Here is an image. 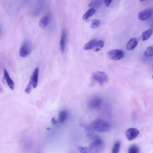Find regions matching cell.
Masks as SVG:
<instances>
[{
  "mask_svg": "<svg viewBox=\"0 0 153 153\" xmlns=\"http://www.w3.org/2000/svg\"><path fill=\"white\" fill-rule=\"evenodd\" d=\"M32 49L31 42L29 40H26L23 44L20 49L19 54L20 56L23 57H27L31 53Z\"/></svg>",
  "mask_w": 153,
  "mask_h": 153,
  "instance_id": "cell-4",
  "label": "cell"
},
{
  "mask_svg": "<svg viewBox=\"0 0 153 153\" xmlns=\"http://www.w3.org/2000/svg\"><path fill=\"white\" fill-rule=\"evenodd\" d=\"M96 11L94 9L91 8L87 11L83 17V20L86 21L89 19L91 17L94 15Z\"/></svg>",
  "mask_w": 153,
  "mask_h": 153,
  "instance_id": "cell-17",
  "label": "cell"
},
{
  "mask_svg": "<svg viewBox=\"0 0 153 153\" xmlns=\"http://www.w3.org/2000/svg\"><path fill=\"white\" fill-rule=\"evenodd\" d=\"M152 79H153V74L152 75Z\"/></svg>",
  "mask_w": 153,
  "mask_h": 153,
  "instance_id": "cell-27",
  "label": "cell"
},
{
  "mask_svg": "<svg viewBox=\"0 0 153 153\" xmlns=\"http://www.w3.org/2000/svg\"></svg>",
  "mask_w": 153,
  "mask_h": 153,
  "instance_id": "cell-28",
  "label": "cell"
},
{
  "mask_svg": "<svg viewBox=\"0 0 153 153\" xmlns=\"http://www.w3.org/2000/svg\"><path fill=\"white\" fill-rule=\"evenodd\" d=\"M51 19V17L47 15L42 18L39 22L40 27L42 29L45 28L49 23Z\"/></svg>",
  "mask_w": 153,
  "mask_h": 153,
  "instance_id": "cell-12",
  "label": "cell"
},
{
  "mask_svg": "<svg viewBox=\"0 0 153 153\" xmlns=\"http://www.w3.org/2000/svg\"><path fill=\"white\" fill-rule=\"evenodd\" d=\"M139 131L135 128H130L128 129L126 132V136L128 140H132L135 139L138 135Z\"/></svg>",
  "mask_w": 153,
  "mask_h": 153,
  "instance_id": "cell-8",
  "label": "cell"
},
{
  "mask_svg": "<svg viewBox=\"0 0 153 153\" xmlns=\"http://www.w3.org/2000/svg\"><path fill=\"white\" fill-rule=\"evenodd\" d=\"M112 2V1H111V0H108V1H107V0H105V1H104V2L105 4L107 7H109L111 4Z\"/></svg>",
  "mask_w": 153,
  "mask_h": 153,
  "instance_id": "cell-25",
  "label": "cell"
},
{
  "mask_svg": "<svg viewBox=\"0 0 153 153\" xmlns=\"http://www.w3.org/2000/svg\"><path fill=\"white\" fill-rule=\"evenodd\" d=\"M39 72V68L37 67L35 69L32 75L31 76L33 81V88L35 89L38 86Z\"/></svg>",
  "mask_w": 153,
  "mask_h": 153,
  "instance_id": "cell-11",
  "label": "cell"
},
{
  "mask_svg": "<svg viewBox=\"0 0 153 153\" xmlns=\"http://www.w3.org/2000/svg\"><path fill=\"white\" fill-rule=\"evenodd\" d=\"M104 42L102 40L98 41L96 46L94 49L96 51H98L102 49L104 46Z\"/></svg>",
  "mask_w": 153,
  "mask_h": 153,
  "instance_id": "cell-22",
  "label": "cell"
},
{
  "mask_svg": "<svg viewBox=\"0 0 153 153\" xmlns=\"http://www.w3.org/2000/svg\"><path fill=\"white\" fill-rule=\"evenodd\" d=\"M153 12L150 9H147L140 12L138 14V19L141 21L146 20L152 15Z\"/></svg>",
  "mask_w": 153,
  "mask_h": 153,
  "instance_id": "cell-7",
  "label": "cell"
},
{
  "mask_svg": "<svg viewBox=\"0 0 153 153\" xmlns=\"http://www.w3.org/2000/svg\"><path fill=\"white\" fill-rule=\"evenodd\" d=\"M102 1H93L89 4L90 7L92 8H97L100 7L102 4Z\"/></svg>",
  "mask_w": 153,
  "mask_h": 153,
  "instance_id": "cell-20",
  "label": "cell"
},
{
  "mask_svg": "<svg viewBox=\"0 0 153 153\" xmlns=\"http://www.w3.org/2000/svg\"><path fill=\"white\" fill-rule=\"evenodd\" d=\"M121 141L118 140L114 143L112 149V153H118L121 146Z\"/></svg>",
  "mask_w": 153,
  "mask_h": 153,
  "instance_id": "cell-18",
  "label": "cell"
},
{
  "mask_svg": "<svg viewBox=\"0 0 153 153\" xmlns=\"http://www.w3.org/2000/svg\"><path fill=\"white\" fill-rule=\"evenodd\" d=\"M92 78L93 80L99 83L101 85L108 83L109 80L108 76L106 74L99 71L94 73Z\"/></svg>",
  "mask_w": 153,
  "mask_h": 153,
  "instance_id": "cell-3",
  "label": "cell"
},
{
  "mask_svg": "<svg viewBox=\"0 0 153 153\" xmlns=\"http://www.w3.org/2000/svg\"><path fill=\"white\" fill-rule=\"evenodd\" d=\"M92 129L100 132H104L110 131L111 129L110 124L102 119H96L93 121L90 124Z\"/></svg>",
  "mask_w": 153,
  "mask_h": 153,
  "instance_id": "cell-1",
  "label": "cell"
},
{
  "mask_svg": "<svg viewBox=\"0 0 153 153\" xmlns=\"http://www.w3.org/2000/svg\"><path fill=\"white\" fill-rule=\"evenodd\" d=\"M33 86V81L32 77L31 76L29 83L25 90V92L27 94H30L32 90Z\"/></svg>",
  "mask_w": 153,
  "mask_h": 153,
  "instance_id": "cell-21",
  "label": "cell"
},
{
  "mask_svg": "<svg viewBox=\"0 0 153 153\" xmlns=\"http://www.w3.org/2000/svg\"><path fill=\"white\" fill-rule=\"evenodd\" d=\"M66 38V32L65 30H64L61 36L60 42L61 50L63 53L65 51Z\"/></svg>",
  "mask_w": 153,
  "mask_h": 153,
  "instance_id": "cell-14",
  "label": "cell"
},
{
  "mask_svg": "<svg viewBox=\"0 0 153 153\" xmlns=\"http://www.w3.org/2000/svg\"><path fill=\"white\" fill-rule=\"evenodd\" d=\"M101 24L100 21L97 19L93 20L91 23V27L92 28H96L98 27Z\"/></svg>",
  "mask_w": 153,
  "mask_h": 153,
  "instance_id": "cell-24",
  "label": "cell"
},
{
  "mask_svg": "<svg viewBox=\"0 0 153 153\" xmlns=\"http://www.w3.org/2000/svg\"><path fill=\"white\" fill-rule=\"evenodd\" d=\"M139 151L138 147L135 145L131 146L128 150V153H138Z\"/></svg>",
  "mask_w": 153,
  "mask_h": 153,
  "instance_id": "cell-23",
  "label": "cell"
},
{
  "mask_svg": "<svg viewBox=\"0 0 153 153\" xmlns=\"http://www.w3.org/2000/svg\"><path fill=\"white\" fill-rule=\"evenodd\" d=\"M124 54V51L119 49L113 50L108 53V55L110 58L114 60H118L122 59Z\"/></svg>",
  "mask_w": 153,
  "mask_h": 153,
  "instance_id": "cell-6",
  "label": "cell"
},
{
  "mask_svg": "<svg viewBox=\"0 0 153 153\" xmlns=\"http://www.w3.org/2000/svg\"><path fill=\"white\" fill-rule=\"evenodd\" d=\"M4 78L7 81L9 88L11 90H14V82L11 78L8 72L5 69H4Z\"/></svg>",
  "mask_w": 153,
  "mask_h": 153,
  "instance_id": "cell-9",
  "label": "cell"
},
{
  "mask_svg": "<svg viewBox=\"0 0 153 153\" xmlns=\"http://www.w3.org/2000/svg\"><path fill=\"white\" fill-rule=\"evenodd\" d=\"M98 40L94 39L88 42L85 46L84 49L85 50H89L94 48L96 47Z\"/></svg>",
  "mask_w": 153,
  "mask_h": 153,
  "instance_id": "cell-15",
  "label": "cell"
},
{
  "mask_svg": "<svg viewBox=\"0 0 153 153\" xmlns=\"http://www.w3.org/2000/svg\"><path fill=\"white\" fill-rule=\"evenodd\" d=\"M143 54L146 57H150L153 56V46L147 47L143 53Z\"/></svg>",
  "mask_w": 153,
  "mask_h": 153,
  "instance_id": "cell-19",
  "label": "cell"
},
{
  "mask_svg": "<svg viewBox=\"0 0 153 153\" xmlns=\"http://www.w3.org/2000/svg\"><path fill=\"white\" fill-rule=\"evenodd\" d=\"M94 141L88 148L90 153H101L104 150L105 144L102 139L96 135L93 138Z\"/></svg>",
  "mask_w": 153,
  "mask_h": 153,
  "instance_id": "cell-2",
  "label": "cell"
},
{
  "mask_svg": "<svg viewBox=\"0 0 153 153\" xmlns=\"http://www.w3.org/2000/svg\"><path fill=\"white\" fill-rule=\"evenodd\" d=\"M152 32L153 31L151 29L144 32L139 37V40L143 41L148 40L152 35Z\"/></svg>",
  "mask_w": 153,
  "mask_h": 153,
  "instance_id": "cell-13",
  "label": "cell"
},
{
  "mask_svg": "<svg viewBox=\"0 0 153 153\" xmlns=\"http://www.w3.org/2000/svg\"><path fill=\"white\" fill-rule=\"evenodd\" d=\"M103 102L102 99L100 97L96 96L91 99L88 103L89 108L94 110L99 108L102 105Z\"/></svg>",
  "mask_w": 153,
  "mask_h": 153,
  "instance_id": "cell-5",
  "label": "cell"
},
{
  "mask_svg": "<svg viewBox=\"0 0 153 153\" xmlns=\"http://www.w3.org/2000/svg\"><path fill=\"white\" fill-rule=\"evenodd\" d=\"M51 122L53 125L57 123V121L54 118H53L51 120Z\"/></svg>",
  "mask_w": 153,
  "mask_h": 153,
  "instance_id": "cell-26",
  "label": "cell"
},
{
  "mask_svg": "<svg viewBox=\"0 0 153 153\" xmlns=\"http://www.w3.org/2000/svg\"><path fill=\"white\" fill-rule=\"evenodd\" d=\"M138 42V40L136 38L131 39L127 43V49L129 51L134 49L137 46Z\"/></svg>",
  "mask_w": 153,
  "mask_h": 153,
  "instance_id": "cell-10",
  "label": "cell"
},
{
  "mask_svg": "<svg viewBox=\"0 0 153 153\" xmlns=\"http://www.w3.org/2000/svg\"><path fill=\"white\" fill-rule=\"evenodd\" d=\"M68 113L65 110H62L60 111L59 113V119L60 123L64 122L67 118Z\"/></svg>",
  "mask_w": 153,
  "mask_h": 153,
  "instance_id": "cell-16",
  "label": "cell"
}]
</instances>
